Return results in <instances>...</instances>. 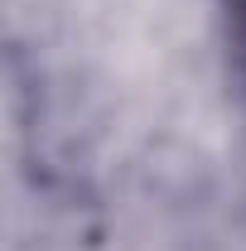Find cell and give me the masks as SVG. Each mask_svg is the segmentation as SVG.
I'll return each mask as SVG.
<instances>
[{
    "label": "cell",
    "instance_id": "1",
    "mask_svg": "<svg viewBox=\"0 0 246 251\" xmlns=\"http://www.w3.org/2000/svg\"><path fill=\"white\" fill-rule=\"evenodd\" d=\"M227 29H232L237 68H242V77H246V0H227Z\"/></svg>",
    "mask_w": 246,
    "mask_h": 251
}]
</instances>
